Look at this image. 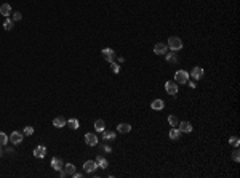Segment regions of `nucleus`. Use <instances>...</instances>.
<instances>
[{"mask_svg":"<svg viewBox=\"0 0 240 178\" xmlns=\"http://www.w3.org/2000/svg\"><path fill=\"white\" fill-rule=\"evenodd\" d=\"M203 74H205V71H203V68H200V66H195L194 69H192V77H194V80H200L203 77Z\"/></svg>","mask_w":240,"mask_h":178,"instance_id":"10","label":"nucleus"},{"mask_svg":"<svg viewBox=\"0 0 240 178\" xmlns=\"http://www.w3.org/2000/svg\"><path fill=\"white\" fill-rule=\"evenodd\" d=\"M96 168H98L96 160H86V162L83 164V172H85V173H94Z\"/></svg>","mask_w":240,"mask_h":178,"instance_id":"4","label":"nucleus"},{"mask_svg":"<svg viewBox=\"0 0 240 178\" xmlns=\"http://www.w3.org/2000/svg\"><path fill=\"white\" fill-rule=\"evenodd\" d=\"M72 176H74V178H82V173H78V172H74V173H72Z\"/></svg>","mask_w":240,"mask_h":178,"instance_id":"35","label":"nucleus"},{"mask_svg":"<svg viewBox=\"0 0 240 178\" xmlns=\"http://www.w3.org/2000/svg\"><path fill=\"white\" fill-rule=\"evenodd\" d=\"M104 128H106V124H104V120H102V119H98V120L94 122V130H96V132H102Z\"/></svg>","mask_w":240,"mask_h":178,"instance_id":"20","label":"nucleus"},{"mask_svg":"<svg viewBox=\"0 0 240 178\" xmlns=\"http://www.w3.org/2000/svg\"><path fill=\"white\" fill-rule=\"evenodd\" d=\"M189 80V72L186 71H176L174 72V82L176 84H187Z\"/></svg>","mask_w":240,"mask_h":178,"instance_id":"2","label":"nucleus"},{"mask_svg":"<svg viewBox=\"0 0 240 178\" xmlns=\"http://www.w3.org/2000/svg\"><path fill=\"white\" fill-rule=\"evenodd\" d=\"M8 140H10L13 144H19V143L22 141V133H21V132H13Z\"/></svg>","mask_w":240,"mask_h":178,"instance_id":"12","label":"nucleus"},{"mask_svg":"<svg viewBox=\"0 0 240 178\" xmlns=\"http://www.w3.org/2000/svg\"><path fill=\"white\" fill-rule=\"evenodd\" d=\"M13 23H14L13 19L6 18V19H5V23H3V27H5L6 31H11V29H13Z\"/></svg>","mask_w":240,"mask_h":178,"instance_id":"24","label":"nucleus"},{"mask_svg":"<svg viewBox=\"0 0 240 178\" xmlns=\"http://www.w3.org/2000/svg\"><path fill=\"white\" fill-rule=\"evenodd\" d=\"M96 164H98V168H102V170H106V168H107V160L106 159H104L102 156H98V157H96Z\"/></svg>","mask_w":240,"mask_h":178,"instance_id":"18","label":"nucleus"},{"mask_svg":"<svg viewBox=\"0 0 240 178\" xmlns=\"http://www.w3.org/2000/svg\"><path fill=\"white\" fill-rule=\"evenodd\" d=\"M110 69H112V72H115V74H118V72H120V66H118L115 61L110 63Z\"/></svg>","mask_w":240,"mask_h":178,"instance_id":"29","label":"nucleus"},{"mask_svg":"<svg viewBox=\"0 0 240 178\" xmlns=\"http://www.w3.org/2000/svg\"><path fill=\"white\" fill-rule=\"evenodd\" d=\"M2 154H3V149H2V146H0V157H2Z\"/></svg>","mask_w":240,"mask_h":178,"instance_id":"36","label":"nucleus"},{"mask_svg":"<svg viewBox=\"0 0 240 178\" xmlns=\"http://www.w3.org/2000/svg\"><path fill=\"white\" fill-rule=\"evenodd\" d=\"M64 172H66L67 175H70V176H72V173L75 172V167H74V164H66V165H64Z\"/></svg>","mask_w":240,"mask_h":178,"instance_id":"23","label":"nucleus"},{"mask_svg":"<svg viewBox=\"0 0 240 178\" xmlns=\"http://www.w3.org/2000/svg\"><path fill=\"white\" fill-rule=\"evenodd\" d=\"M150 108L154 109V111H162L165 108V103L162 100H154V101L150 103Z\"/></svg>","mask_w":240,"mask_h":178,"instance_id":"14","label":"nucleus"},{"mask_svg":"<svg viewBox=\"0 0 240 178\" xmlns=\"http://www.w3.org/2000/svg\"><path fill=\"white\" fill-rule=\"evenodd\" d=\"M166 52H168V45L166 43H163V42L155 43V47H154V53L155 55H165Z\"/></svg>","mask_w":240,"mask_h":178,"instance_id":"7","label":"nucleus"},{"mask_svg":"<svg viewBox=\"0 0 240 178\" xmlns=\"http://www.w3.org/2000/svg\"><path fill=\"white\" fill-rule=\"evenodd\" d=\"M22 135H26V136H30V135H34V127H24V130H22Z\"/></svg>","mask_w":240,"mask_h":178,"instance_id":"25","label":"nucleus"},{"mask_svg":"<svg viewBox=\"0 0 240 178\" xmlns=\"http://www.w3.org/2000/svg\"><path fill=\"white\" fill-rule=\"evenodd\" d=\"M98 144H99V143H98ZM99 146L104 148V151H106V152H110V151H112V148L109 146V144H99Z\"/></svg>","mask_w":240,"mask_h":178,"instance_id":"32","label":"nucleus"},{"mask_svg":"<svg viewBox=\"0 0 240 178\" xmlns=\"http://www.w3.org/2000/svg\"><path fill=\"white\" fill-rule=\"evenodd\" d=\"M117 130H118L120 133H130V130H131V125H130V124H125V122H122V124H118V125H117Z\"/></svg>","mask_w":240,"mask_h":178,"instance_id":"17","label":"nucleus"},{"mask_svg":"<svg viewBox=\"0 0 240 178\" xmlns=\"http://www.w3.org/2000/svg\"><path fill=\"white\" fill-rule=\"evenodd\" d=\"M187 84L190 85V88H195V80H187Z\"/></svg>","mask_w":240,"mask_h":178,"instance_id":"33","label":"nucleus"},{"mask_svg":"<svg viewBox=\"0 0 240 178\" xmlns=\"http://www.w3.org/2000/svg\"><path fill=\"white\" fill-rule=\"evenodd\" d=\"M168 136H170V140H178L179 136H181V132H179V128H171L170 133H168Z\"/></svg>","mask_w":240,"mask_h":178,"instance_id":"19","label":"nucleus"},{"mask_svg":"<svg viewBox=\"0 0 240 178\" xmlns=\"http://www.w3.org/2000/svg\"><path fill=\"white\" fill-rule=\"evenodd\" d=\"M6 143H8V136H6V133L0 132V146H5Z\"/></svg>","mask_w":240,"mask_h":178,"instance_id":"27","label":"nucleus"},{"mask_svg":"<svg viewBox=\"0 0 240 178\" xmlns=\"http://www.w3.org/2000/svg\"><path fill=\"white\" fill-rule=\"evenodd\" d=\"M229 144H232V146H238V144H240V138H238V136H230V138H229Z\"/></svg>","mask_w":240,"mask_h":178,"instance_id":"26","label":"nucleus"},{"mask_svg":"<svg viewBox=\"0 0 240 178\" xmlns=\"http://www.w3.org/2000/svg\"><path fill=\"white\" fill-rule=\"evenodd\" d=\"M102 133V141H110V140H115V132H110V130H104L101 132Z\"/></svg>","mask_w":240,"mask_h":178,"instance_id":"13","label":"nucleus"},{"mask_svg":"<svg viewBox=\"0 0 240 178\" xmlns=\"http://www.w3.org/2000/svg\"><path fill=\"white\" fill-rule=\"evenodd\" d=\"M59 176H62V178H64V176H67V173L64 172V168H61V170H59Z\"/></svg>","mask_w":240,"mask_h":178,"instance_id":"34","label":"nucleus"},{"mask_svg":"<svg viewBox=\"0 0 240 178\" xmlns=\"http://www.w3.org/2000/svg\"><path fill=\"white\" fill-rule=\"evenodd\" d=\"M101 55H102V58L106 60L107 63H114L115 61V52L112 50V48H102Z\"/></svg>","mask_w":240,"mask_h":178,"instance_id":"3","label":"nucleus"},{"mask_svg":"<svg viewBox=\"0 0 240 178\" xmlns=\"http://www.w3.org/2000/svg\"><path fill=\"white\" fill-rule=\"evenodd\" d=\"M232 159H234L235 162H238V160H240V152H238V149H235L234 152H232Z\"/></svg>","mask_w":240,"mask_h":178,"instance_id":"31","label":"nucleus"},{"mask_svg":"<svg viewBox=\"0 0 240 178\" xmlns=\"http://www.w3.org/2000/svg\"><path fill=\"white\" fill-rule=\"evenodd\" d=\"M165 90L168 95H176L178 93V84L173 82V80H168V82L165 84Z\"/></svg>","mask_w":240,"mask_h":178,"instance_id":"5","label":"nucleus"},{"mask_svg":"<svg viewBox=\"0 0 240 178\" xmlns=\"http://www.w3.org/2000/svg\"><path fill=\"white\" fill-rule=\"evenodd\" d=\"M66 124H67V127H69V128H72V130H77L78 125H80V122H78L77 119H69Z\"/></svg>","mask_w":240,"mask_h":178,"instance_id":"21","label":"nucleus"},{"mask_svg":"<svg viewBox=\"0 0 240 178\" xmlns=\"http://www.w3.org/2000/svg\"><path fill=\"white\" fill-rule=\"evenodd\" d=\"M179 124V132L181 133H190L192 132V124L187 122V120H182V122H178Z\"/></svg>","mask_w":240,"mask_h":178,"instance_id":"8","label":"nucleus"},{"mask_svg":"<svg viewBox=\"0 0 240 178\" xmlns=\"http://www.w3.org/2000/svg\"><path fill=\"white\" fill-rule=\"evenodd\" d=\"M181 48H182V40H181L179 37L173 35V37L168 39V50L178 52V50H181Z\"/></svg>","mask_w":240,"mask_h":178,"instance_id":"1","label":"nucleus"},{"mask_svg":"<svg viewBox=\"0 0 240 178\" xmlns=\"http://www.w3.org/2000/svg\"><path fill=\"white\" fill-rule=\"evenodd\" d=\"M98 136H96L94 133H86L85 135V143L88 144V146H98Z\"/></svg>","mask_w":240,"mask_h":178,"instance_id":"6","label":"nucleus"},{"mask_svg":"<svg viewBox=\"0 0 240 178\" xmlns=\"http://www.w3.org/2000/svg\"><path fill=\"white\" fill-rule=\"evenodd\" d=\"M51 168H54V170H61V168H64V162L61 157H53L51 159Z\"/></svg>","mask_w":240,"mask_h":178,"instance_id":"9","label":"nucleus"},{"mask_svg":"<svg viewBox=\"0 0 240 178\" xmlns=\"http://www.w3.org/2000/svg\"><path fill=\"white\" fill-rule=\"evenodd\" d=\"M34 156H35L37 159H43V157L46 156V148L42 146V144H40V146H37V148L34 149Z\"/></svg>","mask_w":240,"mask_h":178,"instance_id":"11","label":"nucleus"},{"mask_svg":"<svg viewBox=\"0 0 240 178\" xmlns=\"http://www.w3.org/2000/svg\"><path fill=\"white\" fill-rule=\"evenodd\" d=\"M13 11H11V6L8 5V3H3V5H0V14L2 16H10Z\"/></svg>","mask_w":240,"mask_h":178,"instance_id":"16","label":"nucleus"},{"mask_svg":"<svg viewBox=\"0 0 240 178\" xmlns=\"http://www.w3.org/2000/svg\"><path fill=\"white\" fill-rule=\"evenodd\" d=\"M165 60H166V63L174 64V63H178V56H176L174 52H166L165 53Z\"/></svg>","mask_w":240,"mask_h":178,"instance_id":"15","label":"nucleus"},{"mask_svg":"<svg viewBox=\"0 0 240 178\" xmlns=\"http://www.w3.org/2000/svg\"><path fill=\"white\" fill-rule=\"evenodd\" d=\"M21 18H22V14L19 11H13V21H21Z\"/></svg>","mask_w":240,"mask_h":178,"instance_id":"30","label":"nucleus"},{"mask_svg":"<svg viewBox=\"0 0 240 178\" xmlns=\"http://www.w3.org/2000/svg\"><path fill=\"white\" fill-rule=\"evenodd\" d=\"M53 125H54V127H58V128H61V127L66 125V120H64V117H54Z\"/></svg>","mask_w":240,"mask_h":178,"instance_id":"22","label":"nucleus"},{"mask_svg":"<svg viewBox=\"0 0 240 178\" xmlns=\"http://www.w3.org/2000/svg\"><path fill=\"white\" fill-rule=\"evenodd\" d=\"M168 124H170L171 127H176L178 125V117L176 116H168Z\"/></svg>","mask_w":240,"mask_h":178,"instance_id":"28","label":"nucleus"}]
</instances>
